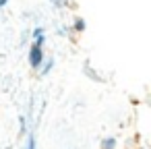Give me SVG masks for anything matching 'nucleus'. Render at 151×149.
Returning a JSON list of instances; mask_svg holds the SVG:
<instances>
[{"instance_id": "6", "label": "nucleus", "mask_w": 151, "mask_h": 149, "mask_svg": "<svg viewBox=\"0 0 151 149\" xmlns=\"http://www.w3.org/2000/svg\"><path fill=\"white\" fill-rule=\"evenodd\" d=\"M25 149H37V143H35V137H33V135L27 137V147H25Z\"/></svg>"}, {"instance_id": "3", "label": "nucleus", "mask_w": 151, "mask_h": 149, "mask_svg": "<svg viewBox=\"0 0 151 149\" xmlns=\"http://www.w3.org/2000/svg\"><path fill=\"white\" fill-rule=\"evenodd\" d=\"M99 147H101V149H116V147H118V143H116V139H114V137H104V139H101V143H99Z\"/></svg>"}, {"instance_id": "1", "label": "nucleus", "mask_w": 151, "mask_h": 149, "mask_svg": "<svg viewBox=\"0 0 151 149\" xmlns=\"http://www.w3.org/2000/svg\"><path fill=\"white\" fill-rule=\"evenodd\" d=\"M27 60H29V66H31L33 71H40V68H42V64H44V48H40V46L31 44L29 54H27Z\"/></svg>"}, {"instance_id": "5", "label": "nucleus", "mask_w": 151, "mask_h": 149, "mask_svg": "<svg viewBox=\"0 0 151 149\" xmlns=\"http://www.w3.org/2000/svg\"><path fill=\"white\" fill-rule=\"evenodd\" d=\"M42 66H44V68H42V77H46V75H48V73H50V71L54 68V58H50V60H46V62H44Z\"/></svg>"}, {"instance_id": "2", "label": "nucleus", "mask_w": 151, "mask_h": 149, "mask_svg": "<svg viewBox=\"0 0 151 149\" xmlns=\"http://www.w3.org/2000/svg\"><path fill=\"white\" fill-rule=\"evenodd\" d=\"M31 37H33V44H35V46L44 48V42H46V31H44V27H35V29L31 31Z\"/></svg>"}, {"instance_id": "8", "label": "nucleus", "mask_w": 151, "mask_h": 149, "mask_svg": "<svg viewBox=\"0 0 151 149\" xmlns=\"http://www.w3.org/2000/svg\"><path fill=\"white\" fill-rule=\"evenodd\" d=\"M6 4H9V0H0V9H4Z\"/></svg>"}, {"instance_id": "4", "label": "nucleus", "mask_w": 151, "mask_h": 149, "mask_svg": "<svg viewBox=\"0 0 151 149\" xmlns=\"http://www.w3.org/2000/svg\"><path fill=\"white\" fill-rule=\"evenodd\" d=\"M73 27H75V31H77V33H83V31H85V27H87V23H85V19H83V17H75Z\"/></svg>"}, {"instance_id": "7", "label": "nucleus", "mask_w": 151, "mask_h": 149, "mask_svg": "<svg viewBox=\"0 0 151 149\" xmlns=\"http://www.w3.org/2000/svg\"><path fill=\"white\" fill-rule=\"evenodd\" d=\"M50 2H52L54 6H58V9H64V6L68 4V0H50Z\"/></svg>"}]
</instances>
